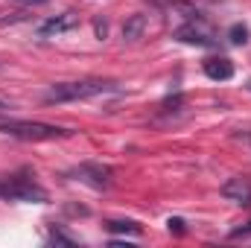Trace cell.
<instances>
[{"instance_id": "cell-1", "label": "cell", "mask_w": 251, "mask_h": 248, "mask_svg": "<svg viewBox=\"0 0 251 248\" xmlns=\"http://www.w3.org/2000/svg\"><path fill=\"white\" fill-rule=\"evenodd\" d=\"M117 91L114 82L105 79H82V82H59L53 88L44 91V102L47 105H62V102H76V99H91L100 94H111Z\"/></svg>"}, {"instance_id": "cell-2", "label": "cell", "mask_w": 251, "mask_h": 248, "mask_svg": "<svg viewBox=\"0 0 251 248\" xmlns=\"http://www.w3.org/2000/svg\"><path fill=\"white\" fill-rule=\"evenodd\" d=\"M0 198L3 201H35L44 204L47 201V190L38 187L29 175H0Z\"/></svg>"}, {"instance_id": "cell-3", "label": "cell", "mask_w": 251, "mask_h": 248, "mask_svg": "<svg viewBox=\"0 0 251 248\" xmlns=\"http://www.w3.org/2000/svg\"><path fill=\"white\" fill-rule=\"evenodd\" d=\"M0 131L18 140H56V137H67L70 131L59 128V125H47V123H21V120H9L0 123Z\"/></svg>"}, {"instance_id": "cell-4", "label": "cell", "mask_w": 251, "mask_h": 248, "mask_svg": "<svg viewBox=\"0 0 251 248\" xmlns=\"http://www.w3.org/2000/svg\"><path fill=\"white\" fill-rule=\"evenodd\" d=\"M228 201H234V204H249L251 201V181L249 178H228L225 184H222V190H219Z\"/></svg>"}, {"instance_id": "cell-5", "label": "cell", "mask_w": 251, "mask_h": 248, "mask_svg": "<svg viewBox=\"0 0 251 248\" xmlns=\"http://www.w3.org/2000/svg\"><path fill=\"white\" fill-rule=\"evenodd\" d=\"M204 76L213 79V82H228V79L234 76V62L225 59V56L207 59V62H204Z\"/></svg>"}, {"instance_id": "cell-6", "label": "cell", "mask_w": 251, "mask_h": 248, "mask_svg": "<svg viewBox=\"0 0 251 248\" xmlns=\"http://www.w3.org/2000/svg\"><path fill=\"white\" fill-rule=\"evenodd\" d=\"M79 175H82L85 181H91L94 187H105L108 178H111V170H108V167H100V164H82V167H79Z\"/></svg>"}, {"instance_id": "cell-7", "label": "cell", "mask_w": 251, "mask_h": 248, "mask_svg": "<svg viewBox=\"0 0 251 248\" xmlns=\"http://www.w3.org/2000/svg\"><path fill=\"white\" fill-rule=\"evenodd\" d=\"M73 26H76V18L67 12V15H59V18H50V21H44L38 32H41V35H53V32L59 35V32H67V29H73Z\"/></svg>"}, {"instance_id": "cell-8", "label": "cell", "mask_w": 251, "mask_h": 248, "mask_svg": "<svg viewBox=\"0 0 251 248\" xmlns=\"http://www.w3.org/2000/svg\"><path fill=\"white\" fill-rule=\"evenodd\" d=\"M176 38L184 41V44H196V47H210V44H213V38H210L207 32H201L199 26H181V29L176 32Z\"/></svg>"}, {"instance_id": "cell-9", "label": "cell", "mask_w": 251, "mask_h": 248, "mask_svg": "<svg viewBox=\"0 0 251 248\" xmlns=\"http://www.w3.org/2000/svg\"><path fill=\"white\" fill-rule=\"evenodd\" d=\"M143 26H146V18H143V15H131L123 24V38L126 41H137V38L143 35Z\"/></svg>"}, {"instance_id": "cell-10", "label": "cell", "mask_w": 251, "mask_h": 248, "mask_svg": "<svg viewBox=\"0 0 251 248\" xmlns=\"http://www.w3.org/2000/svg\"><path fill=\"white\" fill-rule=\"evenodd\" d=\"M108 231L117 234V231H126V234H140V225L131 222V219H111L108 222Z\"/></svg>"}, {"instance_id": "cell-11", "label": "cell", "mask_w": 251, "mask_h": 248, "mask_svg": "<svg viewBox=\"0 0 251 248\" xmlns=\"http://www.w3.org/2000/svg\"><path fill=\"white\" fill-rule=\"evenodd\" d=\"M228 35H231V44H246V41H249V29H246L243 24H234Z\"/></svg>"}, {"instance_id": "cell-12", "label": "cell", "mask_w": 251, "mask_h": 248, "mask_svg": "<svg viewBox=\"0 0 251 248\" xmlns=\"http://www.w3.org/2000/svg\"><path fill=\"white\" fill-rule=\"evenodd\" d=\"M234 137H237L240 143H246V146H251V131H237Z\"/></svg>"}, {"instance_id": "cell-13", "label": "cell", "mask_w": 251, "mask_h": 248, "mask_svg": "<svg viewBox=\"0 0 251 248\" xmlns=\"http://www.w3.org/2000/svg\"><path fill=\"white\" fill-rule=\"evenodd\" d=\"M94 29H97V35H100V38H105V32H108V26H105L102 21H97V24H94Z\"/></svg>"}, {"instance_id": "cell-14", "label": "cell", "mask_w": 251, "mask_h": 248, "mask_svg": "<svg viewBox=\"0 0 251 248\" xmlns=\"http://www.w3.org/2000/svg\"><path fill=\"white\" fill-rule=\"evenodd\" d=\"M181 225H184L181 219H170V231H176V234H181V231H184Z\"/></svg>"}, {"instance_id": "cell-15", "label": "cell", "mask_w": 251, "mask_h": 248, "mask_svg": "<svg viewBox=\"0 0 251 248\" xmlns=\"http://www.w3.org/2000/svg\"><path fill=\"white\" fill-rule=\"evenodd\" d=\"M251 234V222L246 225V228H240V231H234V237H249Z\"/></svg>"}, {"instance_id": "cell-16", "label": "cell", "mask_w": 251, "mask_h": 248, "mask_svg": "<svg viewBox=\"0 0 251 248\" xmlns=\"http://www.w3.org/2000/svg\"><path fill=\"white\" fill-rule=\"evenodd\" d=\"M18 3H29V6H41V3H47V0H18Z\"/></svg>"}, {"instance_id": "cell-17", "label": "cell", "mask_w": 251, "mask_h": 248, "mask_svg": "<svg viewBox=\"0 0 251 248\" xmlns=\"http://www.w3.org/2000/svg\"><path fill=\"white\" fill-rule=\"evenodd\" d=\"M6 111H9V105H6V102L0 99V114H6Z\"/></svg>"}, {"instance_id": "cell-18", "label": "cell", "mask_w": 251, "mask_h": 248, "mask_svg": "<svg viewBox=\"0 0 251 248\" xmlns=\"http://www.w3.org/2000/svg\"><path fill=\"white\" fill-rule=\"evenodd\" d=\"M246 88H249V91H251V79H249V82H246Z\"/></svg>"}]
</instances>
